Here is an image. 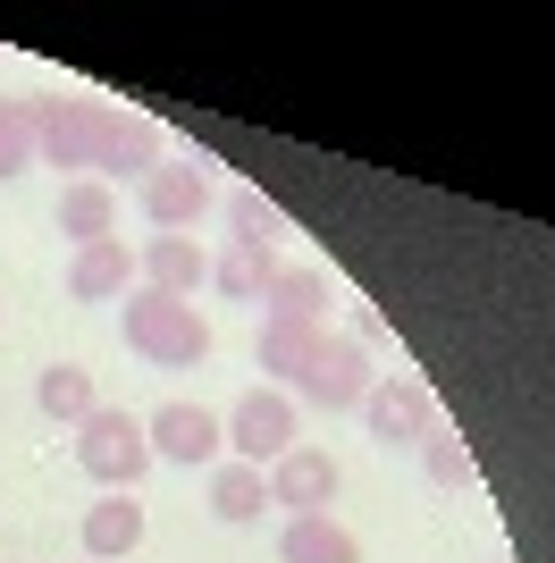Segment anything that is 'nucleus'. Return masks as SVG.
Instances as JSON below:
<instances>
[{
	"label": "nucleus",
	"mask_w": 555,
	"mask_h": 563,
	"mask_svg": "<svg viewBox=\"0 0 555 563\" xmlns=\"http://www.w3.org/2000/svg\"><path fill=\"white\" fill-rule=\"evenodd\" d=\"M118 336H127V353H143L152 371H203L210 362V320L194 303H177V295H152V286H135V295H118Z\"/></svg>",
	"instance_id": "nucleus-1"
},
{
	"label": "nucleus",
	"mask_w": 555,
	"mask_h": 563,
	"mask_svg": "<svg viewBox=\"0 0 555 563\" xmlns=\"http://www.w3.org/2000/svg\"><path fill=\"white\" fill-rule=\"evenodd\" d=\"M143 547V505L135 496H101L85 514V555H135Z\"/></svg>",
	"instance_id": "nucleus-19"
},
{
	"label": "nucleus",
	"mask_w": 555,
	"mask_h": 563,
	"mask_svg": "<svg viewBox=\"0 0 555 563\" xmlns=\"http://www.w3.org/2000/svg\"><path fill=\"white\" fill-rule=\"evenodd\" d=\"M152 168H161V126H152L143 110H110L101 152H92V177H101V186H110V177H135V186H143Z\"/></svg>",
	"instance_id": "nucleus-10"
},
{
	"label": "nucleus",
	"mask_w": 555,
	"mask_h": 563,
	"mask_svg": "<svg viewBox=\"0 0 555 563\" xmlns=\"http://www.w3.org/2000/svg\"><path fill=\"white\" fill-rule=\"evenodd\" d=\"M278 269H286V261H278V253H253V244H228V253L210 261V286H219L228 303H261Z\"/></svg>",
	"instance_id": "nucleus-18"
},
{
	"label": "nucleus",
	"mask_w": 555,
	"mask_h": 563,
	"mask_svg": "<svg viewBox=\"0 0 555 563\" xmlns=\"http://www.w3.org/2000/svg\"><path fill=\"white\" fill-rule=\"evenodd\" d=\"M34 404H43L51 421L76 429L101 396H92V371H85V362H43V371H34Z\"/></svg>",
	"instance_id": "nucleus-17"
},
{
	"label": "nucleus",
	"mask_w": 555,
	"mask_h": 563,
	"mask_svg": "<svg viewBox=\"0 0 555 563\" xmlns=\"http://www.w3.org/2000/svg\"><path fill=\"white\" fill-rule=\"evenodd\" d=\"M76 463H85V479H101L110 496H135V488H143V471H152V438H143L135 412L92 404L85 421H76Z\"/></svg>",
	"instance_id": "nucleus-2"
},
{
	"label": "nucleus",
	"mask_w": 555,
	"mask_h": 563,
	"mask_svg": "<svg viewBox=\"0 0 555 563\" xmlns=\"http://www.w3.org/2000/svg\"><path fill=\"white\" fill-rule=\"evenodd\" d=\"M135 269H143V286H152V295H177V303H185V295L210 278V253L194 244V235H152Z\"/></svg>",
	"instance_id": "nucleus-14"
},
{
	"label": "nucleus",
	"mask_w": 555,
	"mask_h": 563,
	"mask_svg": "<svg viewBox=\"0 0 555 563\" xmlns=\"http://www.w3.org/2000/svg\"><path fill=\"white\" fill-rule=\"evenodd\" d=\"M210 514L236 521V530L261 521V514H270V479H261L253 463H210Z\"/></svg>",
	"instance_id": "nucleus-16"
},
{
	"label": "nucleus",
	"mask_w": 555,
	"mask_h": 563,
	"mask_svg": "<svg viewBox=\"0 0 555 563\" xmlns=\"http://www.w3.org/2000/svg\"><path fill=\"white\" fill-rule=\"evenodd\" d=\"M135 202H143V219H152L161 235H194L203 211H210V168L203 161H161L135 186Z\"/></svg>",
	"instance_id": "nucleus-7"
},
{
	"label": "nucleus",
	"mask_w": 555,
	"mask_h": 563,
	"mask_svg": "<svg viewBox=\"0 0 555 563\" xmlns=\"http://www.w3.org/2000/svg\"><path fill=\"white\" fill-rule=\"evenodd\" d=\"M127 286H135V261H127V244H118V235L76 244V261H68V295H76V303H118Z\"/></svg>",
	"instance_id": "nucleus-12"
},
{
	"label": "nucleus",
	"mask_w": 555,
	"mask_h": 563,
	"mask_svg": "<svg viewBox=\"0 0 555 563\" xmlns=\"http://www.w3.org/2000/svg\"><path fill=\"white\" fill-rule=\"evenodd\" d=\"M25 110H34V161L92 177V152H101L110 101H85V93H25Z\"/></svg>",
	"instance_id": "nucleus-3"
},
{
	"label": "nucleus",
	"mask_w": 555,
	"mask_h": 563,
	"mask_svg": "<svg viewBox=\"0 0 555 563\" xmlns=\"http://www.w3.org/2000/svg\"><path fill=\"white\" fill-rule=\"evenodd\" d=\"M320 345V329H286V320H261V336H253V371L270 378V387H286V378L303 371V353Z\"/></svg>",
	"instance_id": "nucleus-20"
},
{
	"label": "nucleus",
	"mask_w": 555,
	"mask_h": 563,
	"mask_svg": "<svg viewBox=\"0 0 555 563\" xmlns=\"http://www.w3.org/2000/svg\"><path fill=\"white\" fill-rule=\"evenodd\" d=\"M270 505H286V521H303V514H328L337 505V488H346V471H337V454H320V446H286L270 471Z\"/></svg>",
	"instance_id": "nucleus-8"
},
{
	"label": "nucleus",
	"mask_w": 555,
	"mask_h": 563,
	"mask_svg": "<svg viewBox=\"0 0 555 563\" xmlns=\"http://www.w3.org/2000/svg\"><path fill=\"white\" fill-rule=\"evenodd\" d=\"M228 228H236V244H253V253H278V244H286V211H278V202H261L253 186L228 194Z\"/></svg>",
	"instance_id": "nucleus-21"
},
{
	"label": "nucleus",
	"mask_w": 555,
	"mask_h": 563,
	"mask_svg": "<svg viewBox=\"0 0 555 563\" xmlns=\"http://www.w3.org/2000/svg\"><path fill=\"white\" fill-rule=\"evenodd\" d=\"M25 168H34V110H25V93H0V186Z\"/></svg>",
	"instance_id": "nucleus-22"
},
{
	"label": "nucleus",
	"mask_w": 555,
	"mask_h": 563,
	"mask_svg": "<svg viewBox=\"0 0 555 563\" xmlns=\"http://www.w3.org/2000/svg\"><path fill=\"white\" fill-rule=\"evenodd\" d=\"M219 438H228L236 463L270 471L286 446H303V438H295V396H286V387H253V396H236V412L219 421Z\"/></svg>",
	"instance_id": "nucleus-5"
},
{
	"label": "nucleus",
	"mask_w": 555,
	"mask_h": 563,
	"mask_svg": "<svg viewBox=\"0 0 555 563\" xmlns=\"http://www.w3.org/2000/svg\"><path fill=\"white\" fill-rule=\"evenodd\" d=\"M286 396L320 404V412H362V396H370V353L353 345V336H328L320 329V345L303 353V371L286 378Z\"/></svg>",
	"instance_id": "nucleus-4"
},
{
	"label": "nucleus",
	"mask_w": 555,
	"mask_h": 563,
	"mask_svg": "<svg viewBox=\"0 0 555 563\" xmlns=\"http://www.w3.org/2000/svg\"><path fill=\"white\" fill-rule=\"evenodd\" d=\"M362 421H370V438H379L388 454H421L429 438H438V396H429L421 378H370Z\"/></svg>",
	"instance_id": "nucleus-6"
},
{
	"label": "nucleus",
	"mask_w": 555,
	"mask_h": 563,
	"mask_svg": "<svg viewBox=\"0 0 555 563\" xmlns=\"http://www.w3.org/2000/svg\"><path fill=\"white\" fill-rule=\"evenodd\" d=\"M143 438H152V463H185V471H210L219 463V412L203 404H161V412H143Z\"/></svg>",
	"instance_id": "nucleus-9"
},
{
	"label": "nucleus",
	"mask_w": 555,
	"mask_h": 563,
	"mask_svg": "<svg viewBox=\"0 0 555 563\" xmlns=\"http://www.w3.org/2000/svg\"><path fill=\"white\" fill-rule=\"evenodd\" d=\"M51 228L68 235V244H101V235H118V194L101 186V177H68V186H59Z\"/></svg>",
	"instance_id": "nucleus-13"
},
{
	"label": "nucleus",
	"mask_w": 555,
	"mask_h": 563,
	"mask_svg": "<svg viewBox=\"0 0 555 563\" xmlns=\"http://www.w3.org/2000/svg\"><path fill=\"white\" fill-rule=\"evenodd\" d=\"M328 303H337V286H328V269H278L270 295H261V320H286V329H328Z\"/></svg>",
	"instance_id": "nucleus-11"
},
{
	"label": "nucleus",
	"mask_w": 555,
	"mask_h": 563,
	"mask_svg": "<svg viewBox=\"0 0 555 563\" xmlns=\"http://www.w3.org/2000/svg\"><path fill=\"white\" fill-rule=\"evenodd\" d=\"M278 563H362V539L328 514H303L278 530Z\"/></svg>",
	"instance_id": "nucleus-15"
},
{
	"label": "nucleus",
	"mask_w": 555,
	"mask_h": 563,
	"mask_svg": "<svg viewBox=\"0 0 555 563\" xmlns=\"http://www.w3.org/2000/svg\"><path fill=\"white\" fill-rule=\"evenodd\" d=\"M421 463H429V479H438V488H471V454H463V438H429V446H421Z\"/></svg>",
	"instance_id": "nucleus-23"
}]
</instances>
